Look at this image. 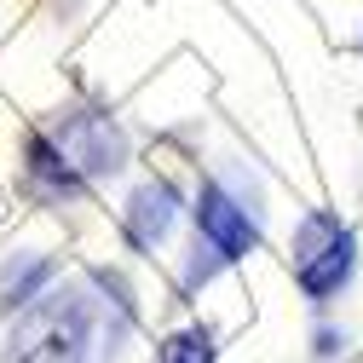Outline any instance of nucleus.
Segmentation results:
<instances>
[{"label":"nucleus","instance_id":"1","mask_svg":"<svg viewBox=\"0 0 363 363\" xmlns=\"http://www.w3.org/2000/svg\"><path fill=\"white\" fill-rule=\"evenodd\" d=\"M104 352V317L86 294H47L23 311L12 363H93Z\"/></svg>","mask_w":363,"mask_h":363},{"label":"nucleus","instance_id":"2","mask_svg":"<svg viewBox=\"0 0 363 363\" xmlns=\"http://www.w3.org/2000/svg\"><path fill=\"white\" fill-rule=\"evenodd\" d=\"M29 167L35 179H47V185H86V179H99V173H116L121 167V133L110 116H64L58 127H47L40 139L29 145Z\"/></svg>","mask_w":363,"mask_h":363},{"label":"nucleus","instance_id":"3","mask_svg":"<svg viewBox=\"0 0 363 363\" xmlns=\"http://www.w3.org/2000/svg\"><path fill=\"white\" fill-rule=\"evenodd\" d=\"M294 277L311 300H329L346 277H352V231H340V219L329 213H311L300 225V242H294Z\"/></svg>","mask_w":363,"mask_h":363},{"label":"nucleus","instance_id":"4","mask_svg":"<svg viewBox=\"0 0 363 363\" xmlns=\"http://www.w3.org/2000/svg\"><path fill=\"white\" fill-rule=\"evenodd\" d=\"M196 231H202V242H208V254H213V259H242V254L259 242L254 213H248V208H237L219 185H208V191L196 196Z\"/></svg>","mask_w":363,"mask_h":363},{"label":"nucleus","instance_id":"5","mask_svg":"<svg viewBox=\"0 0 363 363\" xmlns=\"http://www.w3.org/2000/svg\"><path fill=\"white\" fill-rule=\"evenodd\" d=\"M173 213H179V196H173L167 185H145L139 196L127 202V231H133V242H139V248L162 242V237L173 231Z\"/></svg>","mask_w":363,"mask_h":363},{"label":"nucleus","instance_id":"6","mask_svg":"<svg viewBox=\"0 0 363 363\" xmlns=\"http://www.w3.org/2000/svg\"><path fill=\"white\" fill-rule=\"evenodd\" d=\"M162 363H213V340H208V329H179V335L162 346Z\"/></svg>","mask_w":363,"mask_h":363}]
</instances>
